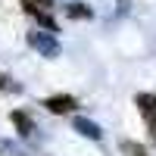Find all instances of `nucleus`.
I'll use <instances>...</instances> for the list:
<instances>
[{
  "label": "nucleus",
  "mask_w": 156,
  "mask_h": 156,
  "mask_svg": "<svg viewBox=\"0 0 156 156\" xmlns=\"http://www.w3.org/2000/svg\"><path fill=\"white\" fill-rule=\"evenodd\" d=\"M28 47H34L41 56H47V59H53V56H59V41L50 31H28Z\"/></svg>",
  "instance_id": "1"
},
{
  "label": "nucleus",
  "mask_w": 156,
  "mask_h": 156,
  "mask_svg": "<svg viewBox=\"0 0 156 156\" xmlns=\"http://www.w3.org/2000/svg\"><path fill=\"white\" fill-rule=\"evenodd\" d=\"M44 106H47L50 112L62 115V112H72V109L78 106V100H75L72 94H56V97H47V100H44Z\"/></svg>",
  "instance_id": "2"
},
{
  "label": "nucleus",
  "mask_w": 156,
  "mask_h": 156,
  "mask_svg": "<svg viewBox=\"0 0 156 156\" xmlns=\"http://www.w3.org/2000/svg\"><path fill=\"white\" fill-rule=\"evenodd\" d=\"M75 131L81 134V137H87V140H100V137H103V128H100L97 122L84 119V115H78V119H75Z\"/></svg>",
  "instance_id": "3"
},
{
  "label": "nucleus",
  "mask_w": 156,
  "mask_h": 156,
  "mask_svg": "<svg viewBox=\"0 0 156 156\" xmlns=\"http://www.w3.org/2000/svg\"><path fill=\"white\" fill-rule=\"evenodd\" d=\"M9 119H12V125H16V131H19L22 137H28V134L34 131V119H31L28 112H22V109H16V112L9 115Z\"/></svg>",
  "instance_id": "4"
},
{
  "label": "nucleus",
  "mask_w": 156,
  "mask_h": 156,
  "mask_svg": "<svg viewBox=\"0 0 156 156\" xmlns=\"http://www.w3.org/2000/svg\"><path fill=\"white\" fill-rule=\"evenodd\" d=\"M134 103H137V109L144 112L147 122H156V97H153V94H137Z\"/></svg>",
  "instance_id": "5"
},
{
  "label": "nucleus",
  "mask_w": 156,
  "mask_h": 156,
  "mask_svg": "<svg viewBox=\"0 0 156 156\" xmlns=\"http://www.w3.org/2000/svg\"><path fill=\"white\" fill-rule=\"evenodd\" d=\"M66 12H69V19H90L94 16V9H90L87 3H69Z\"/></svg>",
  "instance_id": "6"
},
{
  "label": "nucleus",
  "mask_w": 156,
  "mask_h": 156,
  "mask_svg": "<svg viewBox=\"0 0 156 156\" xmlns=\"http://www.w3.org/2000/svg\"><path fill=\"white\" fill-rule=\"evenodd\" d=\"M119 150H122V156H147V150L137 144V140H122L119 144Z\"/></svg>",
  "instance_id": "7"
},
{
  "label": "nucleus",
  "mask_w": 156,
  "mask_h": 156,
  "mask_svg": "<svg viewBox=\"0 0 156 156\" xmlns=\"http://www.w3.org/2000/svg\"><path fill=\"white\" fill-rule=\"evenodd\" d=\"M25 12H34V9H44V12H53V0H22Z\"/></svg>",
  "instance_id": "8"
},
{
  "label": "nucleus",
  "mask_w": 156,
  "mask_h": 156,
  "mask_svg": "<svg viewBox=\"0 0 156 156\" xmlns=\"http://www.w3.org/2000/svg\"><path fill=\"white\" fill-rule=\"evenodd\" d=\"M0 87H12V90H16V84H9V78H6L3 72H0Z\"/></svg>",
  "instance_id": "9"
},
{
  "label": "nucleus",
  "mask_w": 156,
  "mask_h": 156,
  "mask_svg": "<svg viewBox=\"0 0 156 156\" xmlns=\"http://www.w3.org/2000/svg\"><path fill=\"white\" fill-rule=\"evenodd\" d=\"M0 156H6V147H3V144H0Z\"/></svg>",
  "instance_id": "10"
},
{
  "label": "nucleus",
  "mask_w": 156,
  "mask_h": 156,
  "mask_svg": "<svg viewBox=\"0 0 156 156\" xmlns=\"http://www.w3.org/2000/svg\"><path fill=\"white\" fill-rule=\"evenodd\" d=\"M150 131H153V134H156V122H150Z\"/></svg>",
  "instance_id": "11"
}]
</instances>
